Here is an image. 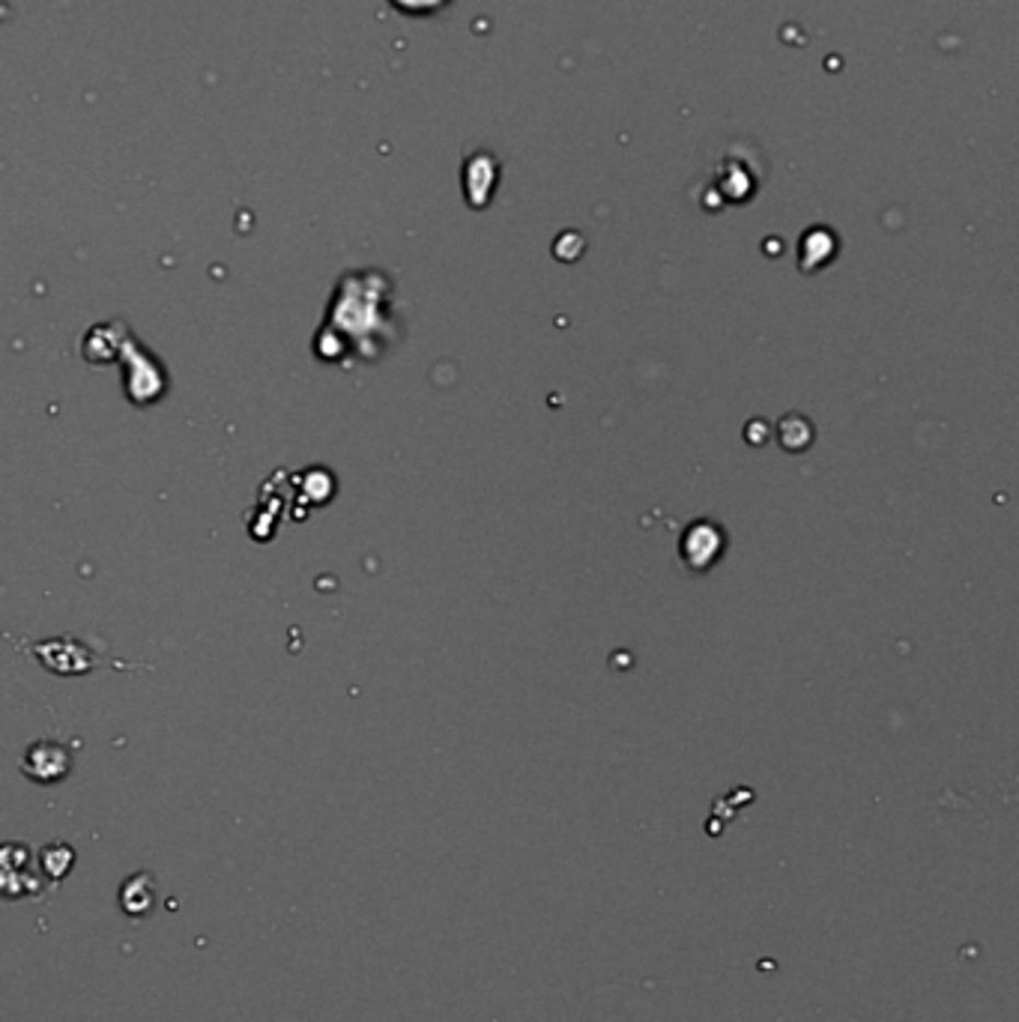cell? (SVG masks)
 Listing matches in <instances>:
<instances>
[{
    "mask_svg": "<svg viewBox=\"0 0 1019 1022\" xmlns=\"http://www.w3.org/2000/svg\"><path fill=\"white\" fill-rule=\"evenodd\" d=\"M24 771L31 774L33 781L39 783L60 781V778H66V771H69V754H66V748L55 745V742H39V745H33V748L27 750Z\"/></svg>",
    "mask_w": 1019,
    "mask_h": 1022,
    "instance_id": "6da1fadb",
    "label": "cell"
},
{
    "mask_svg": "<svg viewBox=\"0 0 1019 1022\" xmlns=\"http://www.w3.org/2000/svg\"><path fill=\"white\" fill-rule=\"evenodd\" d=\"M449 0H392L394 10L407 12V15H431V12L443 10Z\"/></svg>",
    "mask_w": 1019,
    "mask_h": 1022,
    "instance_id": "3957f363",
    "label": "cell"
},
{
    "mask_svg": "<svg viewBox=\"0 0 1019 1022\" xmlns=\"http://www.w3.org/2000/svg\"><path fill=\"white\" fill-rule=\"evenodd\" d=\"M493 186H496V159L482 153L467 162V198H472V204H479V192L488 198Z\"/></svg>",
    "mask_w": 1019,
    "mask_h": 1022,
    "instance_id": "7a4b0ae2",
    "label": "cell"
}]
</instances>
